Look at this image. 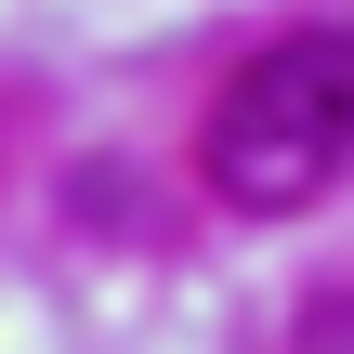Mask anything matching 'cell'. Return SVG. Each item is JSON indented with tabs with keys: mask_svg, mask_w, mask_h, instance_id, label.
I'll use <instances>...</instances> for the list:
<instances>
[{
	"mask_svg": "<svg viewBox=\"0 0 354 354\" xmlns=\"http://www.w3.org/2000/svg\"><path fill=\"white\" fill-rule=\"evenodd\" d=\"M342 158H354V26L263 39L223 79L210 145H197V171H210L223 210H302V197L342 184Z\"/></svg>",
	"mask_w": 354,
	"mask_h": 354,
	"instance_id": "cell-1",
	"label": "cell"
},
{
	"mask_svg": "<svg viewBox=\"0 0 354 354\" xmlns=\"http://www.w3.org/2000/svg\"><path fill=\"white\" fill-rule=\"evenodd\" d=\"M315 342H328V354H354V302H315Z\"/></svg>",
	"mask_w": 354,
	"mask_h": 354,
	"instance_id": "cell-2",
	"label": "cell"
}]
</instances>
